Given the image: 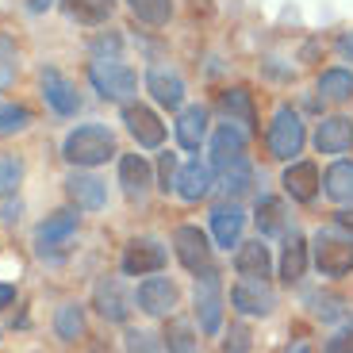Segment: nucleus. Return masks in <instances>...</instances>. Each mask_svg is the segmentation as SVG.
<instances>
[{"mask_svg":"<svg viewBox=\"0 0 353 353\" xmlns=\"http://www.w3.org/2000/svg\"><path fill=\"white\" fill-rule=\"evenodd\" d=\"M115 154V134L108 131L104 123H81L65 134L62 142V158L77 169H97L104 165Z\"/></svg>","mask_w":353,"mask_h":353,"instance_id":"f257e3e1","label":"nucleus"},{"mask_svg":"<svg viewBox=\"0 0 353 353\" xmlns=\"http://www.w3.org/2000/svg\"><path fill=\"white\" fill-rule=\"evenodd\" d=\"M88 85L108 104H131L139 92V73L119 58H97L88 65Z\"/></svg>","mask_w":353,"mask_h":353,"instance_id":"f03ea898","label":"nucleus"},{"mask_svg":"<svg viewBox=\"0 0 353 353\" xmlns=\"http://www.w3.org/2000/svg\"><path fill=\"white\" fill-rule=\"evenodd\" d=\"M307 142V123L303 115L296 112L292 104H281L269 119V134H265V146H269V158L276 161H296Z\"/></svg>","mask_w":353,"mask_h":353,"instance_id":"7ed1b4c3","label":"nucleus"},{"mask_svg":"<svg viewBox=\"0 0 353 353\" xmlns=\"http://www.w3.org/2000/svg\"><path fill=\"white\" fill-rule=\"evenodd\" d=\"M311 257H315V269L330 281H342L353 273V234L338 230H315L311 239Z\"/></svg>","mask_w":353,"mask_h":353,"instance_id":"20e7f679","label":"nucleus"},{"mask_svg":"<svg viewBox=\"0 0 353 353\" xmlns=\"http://www.w3.org/2000/svg\"><path fill=\"white\" fill-rule=\"evenodd\" d=\"M192 303H196L200 334H219L223 330V281H219V269H215V265L208 269V273L196 276Z\"/></svg>","mask_w":353,"mask_h":353,"instance_id":"39448f33","label":"nucleus"},{"mask_svg":"<svg viewBox=\"0 0 353 353\" xmlns=\"http://www.w3.org/2000/svg\"><path fill=\"white\" fill-rule=\"evenodd\" d=\"M77 227H81V215L73 212V208H62V212L46 215V219L35 227V250H39V257L65 254V250H70V242H73V234H77Z\"/></svg>","mask_w":353,"mask_h":353,"instance_id":"423d86ee","label":"nucleus"},{"mask_svg":"<svg viewBox=\"0 0 353 353\" xmlns=\"http://www.w3.org/2000/svg\"><path fill=\"white\" fill-rule=\"evenodd\" d=\"M173 250H176V261L185 265L192 276L208 273L212 269V246H208V234L192 223H181L173 230Z\"/></svg>","mask_w":353,"mask_h":353,"instance_id":"0eeeda50","label":"nucleus"},{"mask_svg":"<svg viewBox=\"0 0 353 353\" xmlns=\"http://www.w3.org/2000/svg\"><path fill=\"white\" fill-rule=\"evenodd\" d=\"M123 127H127V134L139 142L142 150H158L161 142H165V123L158 119L154 108L139 104V100L123 104Z\"/></svg>","mask_w":353,"mask_h":353,"instance_id":"6e6552de","label":"nucleus"},{"mask_svg":"<svg viewBox=\"0 0 353 353\" xmlns=\"http://www.w3.org/2000/svg\"><path fill=\"white\" fill-rule=\"evenodd\" d=\"M230 307L246 319H265V315H273L276 296L265 281H242L239 276V284L230 288Z\"/></svg>","mask_w":353,"mask_h":353,"instance_id":"1a4fd4ad","label":"nucleus"},{"mask_svg":"<svg viewBox=\"0 0 353 353\" xmlns=\"http://www.w3.org/2000/svg\"><path fill=\"white\" fill-rule=\"evenodd\" d=\"M311 142H315L319 154L342 158V154H350V146H353V119L350 115H323L319 127H315V134H311Z\"/></svg>","mask_w":353,"mask_h":353,"instance_id":"9d476101","label":"nucleus"},{"mask_svg":"<svg viewBox=\"0 0 353 353\" xmlns=\"http://www.w3.org/2000/svg\"><path fill=\"white\" fill-rule=\"evenodd\" d=\"M119 269H123L127 276H154V273H161V269H165V246H161V242H154V239L127 242Z\"/></svg>","mask_w":353,"mask_h":353,"instance_id":"9b49d317","label":"nucleus"},{"mask_svg":"<svg viewBox=\"0 0 353 353\" xmlns=\"http://www.w3.org/2000/svg\"><path fill=\"white\" fill-rule=\"evenodd\" d=\"M146 92L154 97V104L158 108H169V112H181L185 108V77L176 70H169V65H150V73H146Z\"/></svg>","mask_w":353,"mask_h":353,"instance_id":"f8f14e48","label":"nucleus"},{"mask_svg":"<svg viewBox=\"0 0 353 353\" xmlns=\"http://www.w3.org/2000/svg\"><path fill=\"white\" fill-rule=\"evenodd\" d=\"M246 208H242L239 200H223V203H215L212 208V234H215V242H219L223 250H230V246H239L242 242V230H246Z\"/></svg>","mask_w":353,"mask_h":353,"instance_id":"ddd939ff","label":"nucleus"},{"mask_svg":"<svg viewBox=\"0 0 353 353\" xmlns=\"http://www.w3.org/2000/svg\"><path fill=\"white\" fill-rule=\"evenodd\" d=\"M281 185H284V196H292V200L300 203H311L319 196V188H323V176H319V165L315 161H288L281 173Z\"/></svg>","mask_w":353,"mask_h":353,"instance_id":"4468645a","label":"nucleus"},{"mask_svg":"<svg viewBox=\"0 0 353 353\" xmlns=\"http://www.w3.org/2000/svg\"><path fill=\"white\" fill-rule=\"evenodd\" d=\"M134 303H139L150 319L173 315V307H176V284L165 281V276H146V281L139 284V292H134Z\"/></svg>","mask_w":353,"mask_h":353,"instance_id":"2eb2a0df","label":"nucleus"},{"mask_svg":"<svg viewBox=\"0 0 353 353\" xmlns=\"http://www.w3.org/2000/svg\"><path fill=\"white\" fill-rule=\"evenodd\" d=\"M215 188V169H212V161H200V158H192V161H185V165L176 169V185H173V192L181 196V200H188V203H196V200H203V196Z\"/></svg>","mask_w":353,"mask_h":353,"instance_id":"dca6fc26","label":"nucleus"},{"mask_svg":"<svg viewBox=\"0 0 353 353\" xmlns=\"http://www.w3.org/2000/svg\"><path fill=\"white\" fill-rule=\"evenodd\" d=\"M43 100H46V108H50V112L65 115V119L81 112L77 85H73L65 73H58V70H43Z\"/></svg>","mask_w":353,"mask_h":353,"instance_id":"f3484780","label":"nucleus"},{"mask_svg":"<svg viewBox=\"0 0 353 353\" xmlns=\"http://www.w3.org/2000/svg\"><path fill=\"white\" fill-rule=\"evenodd\" d=\"M234 273L242 281H269V273H273V254H269V246L261 239L239 242V250H234Z\"/></svg>","mask_w":353,"mask_h":353,"instance_id":"a211bd4d","label":"nucleus"},{"mask_svg":"<svg viewBox=\"0 0 353 353\" xmlns=\"http://www.w3.org/2000/svg\"><path fill=\"white\" fill-rule=\"evenodd\" d=\"M208 119H212V112L203 104H188V108L176 112L173 131H176V142H181L188 154H196L203 146V139H208Z\"/></svg>","mask_w":353,"mask_h":353,"instance_id":"6ab92c4d","label":"nucleus"},{"mask_svg":"<svg viewBox=\"0 0 353 353\" xmlns=\"http://www.w3.org/2000/svg\"><path fill=\"white\" fill-rule=\"evenodd\" d=\"M311 261V242L300 230H284V250H281V281L284 284H300Z\"/></svg>","mask_w":353,"mask_h":353,"instance_id":"aec40b11","label":"nucleus"},{"mask_svg":"<svg viewBox=\"0 0 353 353\" xmlns=\"http://www.w3.org/2000/svg\"><path fill=\"white\" fill-rule=\"evenodd\" d=\"M246 142H250L246 127L223 119V123L215 127V134H212V169L227 165L230 158H242V154H246Z\"/></svg>","mask_w":353,"mask_h":353,"instance_id":"412c9836","label":"nucleus"},{"mask_svg":"<svg viewBox=\"0 0 353 353\" xmlns=\"http://www.w3.org/2000/svg\"><path fill=\"white\" fill-rule=\"evenodd\" d=\"M65 192H70V200L77 203V212H100L108 203V185L100 181V176L92 173H70V181H65Z\"/></svg>","mask_w":353,"mask_h":353,"instance_id":"4be33fe9","label":"nucleus"},{"mask_svg":"<svg viewBox=\"0 0 353 353\" xmlns=\"http://www.w3.org/2000/svg\"><path fill=\"white\" fill-rule=\"evenodd\" d=\"M92 307H97L100 319H108V323H123V319L131 315V300H127L123 284L115 281V276H104V281L97 284V292H92Z\"/></svg>","mask_w":353,"mask_h":353,"instance_id":"5701e85b","label":"nucleus"},{"mask_svg":"<svg viewBox=\"0 0 353 353\" xmlns=\"http://www.w3.org/2000/svg\"><path fill=\"white\" fill-rule=\"evenodd\" d=\"M119 185H123V192L131 196V200H142L154 185L150 161L142 158V154H123V158H119Z\"/></svg>","mask_w":353,"mask_h":353,"instance_id":"b1692460","label":"nucleus"},{"mask_svg":"<svg viewBox=\"0 0 353 353\" xmlns=\"http://www.w3.org/2000/svg\"><path fill=\"white\" fill-rule=\"evenodd\" d=\"M315 92L327 100V104H350L353 100V70H345V65L323 70L315 77Z\"/></svg>","mask_w":353,"mask_h":353,"instance_id":"393cba45","label":"nucleus"},{"mask_svg":"<svg viewBox=\"0 0 353 353\" xmlns=\"http://www.w3.org/2000/svg\"><path fill=\"white\" fill-rule=\"evenodd\" d=\"M219 112L227 115L230 123H239V127H246L250 134H254V127H257V108H254V97H250L242 85H234V88H227L219 97Z\"/></svg>","mask_w":353,"mask_h":353,"instance_id":"a878e982","label":"nucleus"},{"mask_svg":"<svg viewBox=\"0 0 353 353\" xmlns=\"http://www.w3.org/2000/svg\"><path fill=\"white\" fill-rule=\"evenodd\" d=\"M215 185L227 192V200L246 196L250 188H254V165H250L246 154H242V158H230L227 165H219V181H215Z\"/></svg>","mask_w":353,"mask_h":353,"instance_id":"bb28decb","label":"nucleus"},{"mask_svg":"<svg viewBox=\"0 0 353 353\" xmlns=\"http://www.w3.org/2000/svg\"><path fill=\"white\" fill-rule=\"evenodd\" d=\"M323 192L342 208H353V161L350 158H334V165L323 173Z\"/></svg>","mask_w":353,"mask_h":353,"instance_id":"cd10ccee","label":"nucleus"},{"mask_svg":"<svg viewBox=\"0 0 353 353\" xmlns=\"http://www.w3.org/2000/svg\"><path fill=\"white\" fill-rule=\"evenodd\" d=\"M62 12L85 27H100L112 19V0H62Z\"/></svg>","mask_w":353,"mask_h":353,"instance_id":"c85d7f7f","label":"nucleus"},{"mask_svg":"<svg viewBox=\"0 0 353 353\" xmlns=\"http://www.w3.org/2000/svg\"><path fill=\"white\" fill-rule=\"evenodd\" d=\"M54 334L62 338V342H77L85 334V307L81 303H62V307L54 311Z\"/></svg>","mask_w":353,"mask_h":353,"instance_id":"c756f323","label":"nucleus"},{"mask_svg":"<svg viewBox=\"0 0 353 353\" xmlns=\"http://www.w3.org/2000/svg\"><path fill=\"white\" fill-rule=\"evenodd\" d=\"M127 8L146 27H165L173 19V0H127Z\"/></svg>","mask_w":353,"mask_h":353,"instance_id":"7c9ffc66","label":"nucleus"},{"mask_svg":"<svg viewBox=\"0 0 353 353\" xmlns=\"http://www.w3.org/2000/svg\"><path fill=\"white\" fill-rule=\"evenodd\" d=\"M165 350L169 353H200V334L188 319H169L165 327Z\"/></svg>","mask_w":353,"mask_h":353,"instance_id":"2f4dec72","label":"nucleus"},{"mask_svg":"<svg viewBox=\"0 0 353 353\" xmlns=\"http://www.w3.org/2000/svg\"><path fill=\"white\" fill-rule=\"evenodd\" d=\"M257 227H261V234H284L288 230V219H284V203L276 200V196H261L257 200Z\"/></svg>","mask_w":353,"mask_h":353,"instance_id":"473e14b6","label":"nucleus"},{"mask_svg":"<svg viewBox=\"0 0 353 353\" xmlns=\"http://www.w3.org/2000/svg\"><path fill=\"white\" fill-rule=\"evenodd\" d=\"M31 119H35L31 108H23V104H0V139H12V134L27 131Z\"/></svg>","mask_w":353,"mask_h":353,"instance_id":"72a5a7b5","label":"nucleus"},{"mask_svg":"<svg viewBox=\"0 0 353 353\" xmlns=\"http://www.w3.org/2000/svg\"><path fill=\"white\" fill-rule=\"evenodd\" d=\"M16 73H19V46H16V39H12V35L0 31V92L12 88Z\"/></svg>","mask_w":353,"mask_h":353,"instance_id":"f704fd0d","label":"nucleus"},{"mask_svg":"<svg viewBox=\"0 0 353 353\" xmlns=\"http://www.w3.org/2000/svg\"><path fill=\"white\" fill-rule=\"evenodd\" d=\"M19 181H23V161L16 154H0V200L16 192Z\"/></svg>","mask_w":353,"mask_h":353,"instance_id":"c9c22d12","label":"nucleus"},{"mask_svg":"<svg viewBox=\"0 0 353 353\" xmlns=\"http://www.w3.org/2000/svg\"><path fill=\"white\" fill-rule=\"evenodd\" d=\"M123 350L127 353H161V342H158V334H150V330L131 327L123 334Z\"/></svg>","mask_w":353,"mask_h":353,"instance_id":"e433bc0d","label":"nucleus"},{"mask_svg":"<svg viewBox=\"0 0 353 353\" xmlns=\"http://www.w3.org/2000/svg\"><path fill=\"white\" fill-rule=\"evenodd\" d=\"M311 311H315L319 319H338L342 315V300L338 296H323V292H315V296H307Z\"/></svg>","mask_w":353,"mask_h":353,"instance_id":"4c0bfd02","label":"nucleus"},{"mask_svg":"<svg viewBox=\"0 0 353 353\" xmlns=\"http://www.w3.org/2000/svg\"><path fill=\"white\" fill-rule=\"evenodd\" d=\"M176 169H181V165H176V154L165 150L158 158V188H161V192H169V188L176 185Z\"/></svg>","mask_w":353,"mask_h":353,"instance_id":"58836bf2","label":"nucleus"},{"mask_svg":"<svg viewBox=\"0 0 353 353\" xmlns=\"http://www.w3.org/2000/svg\"><path fill=\"white\" fill-rule=\"evenodd\" d=\"M250 350V330L246 327H230L227 342H223V353H246Z\"/></svg>","mask_w":353,"mask_h":353,"instance_id":"ea45409f","label":"nucleus"},{"mask_svg":"<svg viewBox=\"0 0 353 353\" xmlns=\"http://www.w3.org/2000/svg\"><path fill=\"white\" fill-rule=\"evenodd\" d=\"M323 353H353V323L350 327H342L334 338H327V350Z\"/></svg>","mask_w":353,"mask_h":353,"instance_id":"a19ab883","label":"nucleus"},{"mask_svg":"<svg viewBox=\"0 0 353 353\" xmlns=\"http://www.w3.org/2000/svg\"><path fill=\"white\" fill-rule=\"evenodd\" d=\"M338 54H342L345 62H353V31H345V35H338Z\"/></svg>","mask_w":353,"mask_h":353,"instance_id":"79ce46f5","label":"nucleus"},{"mask_svg":"<svg viewBox=\"0 0 353 353\" xmlns=\"http://www.w3.org/2000/svg\"><path fill=\"white\" fill-rule=\"evenodd\" d=\"M334 227H342L345 234H353V208H342V212L334 215Z\"/></svg>","mask_w":353,"mask_h":353,"instance_id":"37998d69","label":"nucleus"},{"mask_svg":"<svg viewBox=\"0 0 353 353\" xmlns=\"http://www.w3.org/2000/svg\"><path fill=\"white\" fill-rule=\"evenodd\" d=\"M12 300H16V288L12 284H0V307H8Z\"/></svg>","mask_w":353,"mask_h":353,"instance_id":"c03bdc74","label":"nucleus"},{"mask_svg":"<svg viewBox=\"0 0 353 353\" xmlns=\"http://www.w3.org/2000/svg\"><path fill=\"white\" fill-rule=\"evenodd\" d=\"M284 353H311V345H307V342H292Z\"/></svg>","mask_w":353,"mask_h":353,"instance_id":"a18cd8bd","label":"nucleus"},{"mask_svg":"<svg viewBox=\"0 0 353 353\" xmlns=\"http://www.w3.org/2000/svg\"><path fill=\"white\" fill-rule=\"evenodd\" d=\"M54 0H31V12H43V8H50Z\"/></svg>","mask_w":353,"mask_h":353,"instance_id":"49530a36","label":"nucleus"}]
</instances>
